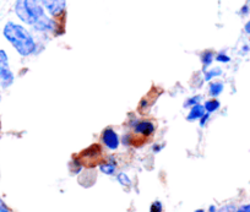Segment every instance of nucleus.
I'll list each match as a JSON object with an SVG mask.
<instances>
[{"label":"nucleus","mask_w":250,"mask_h":212,"mask_svg":"<svg viewBox=\"0 0 250 212\" xmlns=\"http://www.w3.org/2000/svg\"><path fill=\"white\" fill-rule=\"evenodd\" d=\"M3 36L21 57H30L37 49L32 33L21 23L8 21L3 27Z\"/></svg>","instance_id":"nucleus-1"},{"label":"nucleus","mask_w":250,"mask_h":212,"mask_svg":"<svg viewBox=\"0 0 250 212\" xmlns=\"http://www.w3.org/2000/svg\"><path fill=\"white\" fill-rule=\"evenodd\" d=\"M14 13L21 22L28 26H33L45 15L41 0H16L14 4Z\"/></svg>","instance_id":"nucleus-2"},{"label":"nucleus","mask_w":250,"mask_h":212,"mask_svg":"<svg viewBox=\"0 0 250 212\" xmlns=\"http://www.w3.org/2000/svg\"><path fill=\"white\" fill-rule=\"evenodd\" d=\"M15 81V75L10 67L9 55L6 50L0 49V87L9 88Z\"/></svg>","instance_id":"nucleus-3"},{"label":"nucleus","mask_w":250,"mask_h":212,"mask_svg":"<svg viewBox=\"0 0 250 212\" xmlns=\"http://www.w3.org/2000/svg\"><path fill=\"white\" fill-rule=\"evenodd\" d=\"M44 10L53 19L62 18L66 11V0H41Z\"/></svg>","instance_id":"nucleus-4"},{"label":"nucleus","mask_w":250,"mask_h":212,"mask_svg":"<svg viewBox=\"0 0 250 212\" xmlns=\"http://www.w3.org/2000/svg\"><path fill=\"white\" fill-rule=\"evenodd\" d=\"M102 143L108 150L115 151L120 145L119 135H118L112 127H107V129L103 130L102 132Z\"/></svg>","instance_id":"nucleus-5"},{"label":"nucleus","mask_w":250,"mask_h":212,"mask_svg":"<svg viewBox=\"0 0 250 212\" xmlns=\"http://www.w3.org/2000/svg\"><path fill=\"white\" fill-rule=\"evenodd\" d=\"M37 32H55L58 28V22L53 18L44 15L32 26Z\"/></svg>","instance_id":"nucleus-6"},{"label":"nucleus","mask_w":250,"mask_h":212,"mask_svg":"<svg viewBox=\"0 0 250 212\" xmlns=\"http://www.w3.org/2000/svg\"><path fill=\"white\" fill-rule=\"evenodd\" d=\"M155 124L152 122H147V120H143V122H138L134 127L136 134H141L144 136H151L155 132Z\"/></svg>","instance_id":"nucleus-7"},{"label":"nucleus","mask_w":250,"mask_h":212,"mask_svg":"<svg viewBox=\"0 0 250 212\" xmlns=\"http://www.w3.org/2000/svg\"><path fill=\"white\" fill-rule=\"evenodd\" d=\"M205 113H206L205 107L199 103V105L194 106V107L190 108V112H189V114L187 115V120L188 122H195V120H200Z\"/></svg>","instance_id":"nucleus-8"},{"label":"nucleus","mask_w":250,"mask_h":212,"mask_svg":"<svg viewBox=\"0 0 250 212\" xmlns=\"http://www.w3.org/2000/svg\"><path fill=\"white\" fill-rule=\"evenodd\" d=\"M115 170H117V162L113 160L110 162H104L100 165V170L103 174L113 175L115 173Z\"/></svg>","instance_id":"nucleus-9"},{"label":"nucleus","mask_w":250,"mask_h":212,"mask_svg":"<svg viewBox=\"0 0 250 212\" xmlns=\"http://www.w3.org/2000/svg\"><path fill=\"white\" fill-rule=\"evenodd\" d=\"M223 88H225L223 83H218V81H216V83L210 84V86H208V92H210L211 97L215 98L223 92Z\"/></svg>","instance_id":"nucleus-10"},{"label":"nucleus","mask_w":250,"mask_h":212,"mask_svg":"<svg viewBox=\"0 0 250 212\" xmlns=\"http://www.w3.org/2000/svg\"><path fill=\"white\" fill-rule=\"evenodd\" d=\"M213 57H215V54H213L211 50H205L204 53H201V62H203L204 70H206L211 64H212Z\"/></svg>","instance_id":"nucleus-11"},{"label":"nucleus","mask_w":250,"mask_h":212,"mask_svg":"<svg viewBox=\"0 0 250 212\" xmlns=\"http://www.w3.org/2000/svg\"><path fill=\"white\" fill-rule=\"evenodd\" d=\"M204 107H205L206 112L210 113L211 114V113L216 112V110L221 107V103H220V101L216 100V98H212V100L206 101L205 105H204Z\"/></svg>","instance_id":"nucleus-12"},{"label":"nucleus","mask_w":250,"mask_h":212,"mask_svg":"<svg viewBox=\"0 0 250 212\" xmlns=\"http://www.w3.org/2000/svg\"><path fill=\"white\" fill-rule=\"evenodd\" d=\"M222 74V70L220 67H212V69L208 70L205 73V81H211L213 78H217Z\"/></svg>","instance_id":"nucleus-13"},{"label":"nucleus","mask_w":250,"mask_h":212,"mask_svg":"<svg viewBox=\"0 0 250 212\" xmlns=\"http://www.w3.org/2000/svg\"><path fill=\"white\" fill-rule=\"evenodd\" d=\"M117 180L119 182L120 185L123 187H131V179L129 178L128 174H125V173H119L117 175Z\"/></svg>","instance_id":"nucleus-14"},{"label":"nucleus","mask_w":250,"mask_h":212,"mask_svg":"<svg viewBox=\"0 0 250 212\" xmlns=\"http://www.w3.org/2000/svg\"><path fill=\"white\" fill-rule=\"evenodd\" d=\"M201 100H203V97H201L200 95L194 96V97H190V98H189V100H187V102L184 103V107H185V108H191V107H194V106L199 105V103L201 102Z\"/></svg>","instance_id":"nucleus-15"},{"label":"nucleus","mask_w":250,"mask_h":212,"mask_svg":"<svg viewBox=\"0 0 250 212\" xmlns=\"http://www.w3.org/2000/svg\"><path fill=\"white\" fill-rule=\"evenodd\" d=\"M163 211V205L161 201H155L151 204L150 212H162Z\"/></svg>","instance_id":"nucleus-16"},{"label":"nucleus","mask_w":250,"mask_h":212,"mask_svg":"<svg viewBox=\"0 0 250 212\" xmlns=\"http://www.w3.org/2000/svg\"><path fill=\"white\" fill-rule=\"evenodd\" d=\"M215 59L220 63H229L230 62V58L228 57L227 54H225V53H218V54L215 57Z\"/></svg>","instance_id":"nucleus-17"},{"label":"nucleus","mask_w":250,"mask_h":212,"mask_svg":"<svg viewBox=\"0 0 250 212\" xmlns=\"http://www.w3.org/2000/svg\"><path fill=\"white\" fill-rule=\"evenodd\" d=\"M0 212H11L10 209L8 207V205L4 202V200L0 197Z\"/></svg>","instance_id":"nucleus-18"},{"label":"nucleus","mask_w":250,"mask_h":212,"mask_svg":"<svg viewBox=\"0 0 250 212\" xmlns=\"http://www.w3.org/2000/svg\"><path fill=\"white\" fill-rule=\"evenodd\" d=\"M208 119H210V113L206 112L205 114L203 115V118H201V119H200V127H205L206 123L208 122Z\"/></svg>","instance_id":"nucleus-19"},{"label":"nucleus","mask_w":250,"mask_h":212,"mask_svg":"<svg viewBox=\"0 0 250 212\" xmlns=\"http://www.w3.org/2000/svg\"><path fill=\"white\" fill-rule=\"evenodd\" d=\"M130 143H131L130 135H129V134L124 135V137H123V144H124V145H126V146H129V145H130Z\"/></svg>","instance_id":"nucleus-20"},{"label":"nucleus","mask_w":250,"mask_h":212,"mask_svg":"<svg viewBox=\"0 0 250 212\" xmlns=\"http://www.w3.org/2000/svg\"><path fill=\"white\" fill-rule=\"evenodd\" d=\"M235 212H250V204L243 205V206H240Z\"/></svg>","instance_id":"nucleus-21"},{"label":"nucleus","mask_w":250,"mask_h":212,"mask_svg":"<svg viewBox=\"0 0 250 212\" xmlns=\"http://www.w3.org/2000/svg\"><path fill=\"white\" fill-rule=\"evenodd\" d=\"M244 31H245V33H248V35H250V20L248 21L247 23H245Z\"/></svg>","instance_id":"nucleus-22"},{"label":"nucleus","mask_w":250,"mask_h":212,"mask_svg":"<svg viewBox=\"0 0 250 212\" xmlns=\"http://www.w3.org/2000/svg\"><path fill=\"white\" fill-rule=\"evenodd\" d=\"M162 148H163L162 145H161V146L155 145V146H153V148H152V150H153V152H160V151L162 150Z\"/></svg>","instance_id":"nucleus-23"},{"label":"nucleus","mask_w":250,"mask_h":212,"mask_svg":"<svg viewBox=\"0 0 250 212\" xmlns=\"http://www.w3.org/2000/svg\"><path fill=\"white\" fill-rule=\"evenodd\" d=\"M248 11H249V9H248V6H244V8L242 9V14H247Z\"/></svg>","instance_id":"nucleus-24"},{"label":"nucleus","mask_w":250,"mask_h":212,"mask_svg":"<svg viewBox=\"0 0 250 212\" xmlns=\"http://www.w3.org/2000/svg\"><path fill=\"white\" fill-rule=\"evenodd\" d=\"M208 212H216V206H210V209H208Z\"/></svg>","instance_id":"nucleus-25"},{"label":"nucleus","mask_w":250,"mask_h":212,"mask_svg":"<svg viewBox=\"0 0 250 212\" xmlns=\"http://www.w3.org/2000/svg\"><path fill=\"white\" fill-rule=\"evenodd\" d=\"M194 212H205V210L204 209H198V210H195V211Z\"/></svg>","instance_id":"nucleus-26"},{"label":"nucleus","mask_w":250,"mask_h":212,"mask_svg":"<svg viewBox=\"0 0 250 212\" xmlns=\"http://www.w3.org/2000/svg\"><path fill=\"white\" fill-rule=\"evenodd\" d=\"M0 102H1V93H0Z\"/></svg>","instance_id":"nucleus-27"}]
</instances>
